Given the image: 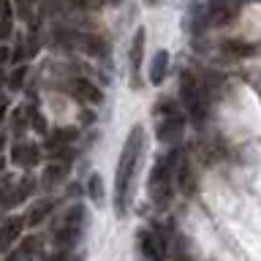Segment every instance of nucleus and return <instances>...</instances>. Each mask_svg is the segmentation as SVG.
Masks as SVG:
<instances>
[{
	"label": "nucleus",
	"mask_w": 261,
	"mask_h": 261,
	"mask_svg": "<svg viewBox=\"0 0 261 261\" xmlns=\"http://www.w3.org/2000/svg\"><path fill=\"white\" fill-rule=\"evenodd\" d=\"M11 161L22 169H33L41 161V150L36 144H16L14 152H11Z\"/></svg>",
	"instance_id": "9"
},
{
	"label": "nucleus",
	"mask_w": 261,
	"mask_h": 261,
	"mask_svg": "<svg viewBox=\"0 0 261 261\" xmlns=\"http://www.w3.org/2000/svg\"><path fill=\"white\" fill-rule=\"evenodd\" d=\"M11 60V52H8V44H0V65H8Z\"/></svg>",
	"instance_id": "23"
},
{
	"label": "nucleus",
	"mask_w": 261,
	"mask_h": 261,
	"mask_svg": "<svg viewBox=\"0 0 261 261\" xmlns=\"http://www.w3.org/2000/svg\"><path fill=\"white\" fill-rule=\"evenodd\" d=\"M22 82H24V65H19V68L11 73V79H8V87H11V90H22Z\"/></svg>",
	"instance_id": "22"
},
{
	"label": "nucleus",
	"mask_w": 261,
	"mask_h": 261,
	"mask_svg": "<svg viewBox=\"0 0 261 261\" xmlns=\"http://www.w3.org/2000/svg\"><path fill=\"white\" fill-rule=\"evenodd\" d=\"M38 250H41V240H38V237H24L19 248L8 253V261H30Z\"/></svg>",
	"instance_id": "14"
},
{
	"label": "nucleus",
	"mask_w": 261,
	"mask_h": 261,
	"mask_svg": "<svg viewBox=\"0 0 261 261\" xmlns=\"http://www.w3.org/2000/svg\"><path fill=\"white\" fill-rule=\"evenodd\" d=\"M52 207H55L52 199H38V201L30 207L28 215H24V223H28V226H38L44 218H49V212H52Z\"/></svg>",
	"instance_id": "16"
},
{
	"label": "nucleus",
	"mask_w": 261,
	"mask_h": 261,
	"mask_svg": "<svg viewBox=\"0 0 261 261\" xmlns=\"http://www.w3.org/2000/svg\"><path fill=\"white\" fill-rule=\"evenodd\" d=\"M142 147H144V125H134L130 134L125 136V144H122L117 161V177H114V212L120 218L128 212V193L139 169V161H142Z\"/></svg>",
	"instance_id": "1"
},
{
	"label": "nucleus",
	"mask_w": 261,
	"mask_h": 261,
	"mask_svg": "<svg viewBox=\"0 0 261 261\" xmlns=\"http://www.w3.org/2000/svg\"><path fill=\"white\" fill-rule=\"evenodd\" d=\"M144 44H147V33H144V28H136L134 38H130V49H128L130 73H134V76H139V71H142V63H144Z\"/></svg>",
	"instance_id": "8"
},
{
	"label": "nucleus",
	"mask_w": 261,
	"mask_h": 261,
	"mask_svg": "<svg viewBox=\"0 0 261 261\" xmlns=\"http://www.w3.org/2000/svg\"><path fill=\"white\" fill-rule=\"evenodd\" d=\"M240 11V0H210L207 3V14H210V24L215 28H223V24H231V19Z\"/></svg>",
	"instance_id": "6"
},
{
	"label": "nucleus",
	"mask_w": 261,
	"mask_h": 261,
	"mask_svg": "<svg viewBox=\"0 0 261 261\" xmlns=\"http://www.w3.org/2000/svg\"><path fill=\"white\" fill-rule=\"evenodd\" d=\"M63 174H65V163L49 166V169H46V177H44V185H46V188H49V185H55L57 179H63Z\"/></svg>",
	"instance_id": "21"
},
{
	"label": "nucleus",
	"mask_w": 261,
	"mask_h": 261,
	"mask_svg": "<svg viewBox=\"0 0 261 261\" xmlns=\"http://www.w3.org/2000/svg\"><path fill=\"white\" fill-rule=\"evenodd\" d=\"M76 136H79L76 128H57L55 134H49V139H46V150H63V147L71 144Z\"/></svg>",
	"instance_id": "15"
},
{
	"label": "nucleus",
	"mask_w": 261,
	"mask_h": 261,
	"mask_svg": "<svg viewBox=\"0 0 261 261\" xmlns=\"http://www.w3.org/2000/svg\"><path fill=\"white\" fill-rule=\"evenodd\" d=\"M182 161L179 150L171 147L169 152H163L158 161L152 163V171H150V179H147V191H150V199L155 207H166L169 199H171V191H174V171Z\"/></svg>",
	"instance_id": "2"
},
{
	"label": "nucleus",
	"mask_w": 261,
	"mask_h": 261,
	"mask_svg": "<svg viewBox=\"0 0 261 261\" xmlns=\"http://www.w3.org/2000/svg\"><path fill=\"white\" fill-rule=\"evenodd\" d=\"M76 41H79V46L85 49L87 55H106L103 38H98V36H76Z\"/></svg>",
	"instance_id": "19"
},
{
	"label": "nucleus",
	"mask_w": 261,
	"mask_h": 261,
	"mask_svg": "<svg viewBox=\"0 0 261 261\" xmlns=\"http://www.w3.org/2000/svg\"><path fill=\"white\" fill-rule=\"evenodd\" d=\"M87 196H90V201L95 204V207H103V179H101V174H93L87 179Z\"/></svg>",
	"instance_id": "18"
},
{
	"label": "nucleus",
	"mask_w": 261,
	"mask_h": 261,
	"mask_svg": "<svg viewBox=\"0 0 261 261\" xmlns=\"http://www.w3.org/2000/svg\"><path fill=\"white\" fill-rule=\"evenodd\" d=\"M207 28H210L207 6H191V11H188V30H191L193 36H201Z\"/></svg>",
	"instance_id": "11"
},
{
	"label": "nucleus",
	"mask_w": 261,
	"mask_h": 261,
	"mask_svg": "<svg viewBox=\"0 0 261 261\" xmlns=\"http://www.w3.org/2000/svg\"><path fill=\"white\" fill-rule=\"evenodd\" d=\"M22 228H24V218L22 215H11L0 223V253L11 250L16 240L22 237Z\"/></svg>",
	"instance_id": "7"
},
{
	"label": "nucleus",
	"mask_w": 261,
	"mask_h": 261,
	"mask_svg": "<svg viewBox=\"0 0 261 261\" xmlns=\"http://www.w3.org/2000/svg\"><path fill=\"white\" fill-rule=\"evenodd\" d=\"M155 117H158V125H155V136L158 142L174 144L185 130V112L174 103V98H163V101L155 106Z\"/></svg>",
	"instance_id": "4"
},
{
	"label": "nucleus",
	"mask_w": 261,
	"mask_h": 261,
	"mask_svg": "<svg viewBox=\"0 0 261 261\" xmlns=\"http://www.w3.org/2000/svg\"><path fill=\"white\" fill-rule=\"evenodd\" d=\"M109 3H112V6H117V3H120V0H109Z\"/></svg>",
	"instance_id": "25"
},
{
	"label": "nucleus",
	"mask_w": 261,
	"mask_h": 261,
	"mask_svg": "<svg viewBox=\"0 0 261 261\" xmlns=\"http://www.w3.org/2000/svg\"><path fill=\"white\" fill-rule=\"evenodd\" d=\"M73 95H76L82 103H101L103 101L101 90H95V85H93V82H87V79H76V82H73Z\"/></svg>",
	"instance_id": "12"
},
{
	"label": "nucleus",
	"mask_w": 261,
	"mask_h": 261,
	"mask_svg": "<svg viewBox=\"0 0 261 261\" xmlns=\"http://www.w3.org/2000/svg\"><path fill=\"white\" fill-rule=\"evenodd\" d=\"M166 71H169V52L166 49H158V52L152 55V65H150V82L152 85H161L163 79H166Z\"/></svg>",
	"instance_id": "13"
},
{
	"label": "nucleus",
	"mask_w": 261,
	"mask_h": 261,
	"mask_svg": "<svg viewBox=\"0 0 261 261\" xmlns=\"http://www.w3.org/2000/svg\"><path fill=\"white\" fill-rule=\"evenodd\" d=\"M85 223H87V212H85V204H73V207L63 215V223L57 226L55 231V242H57V250H73L85 234Z\"/></svg>",
	"instance_id": "5"
},
{
	"label": "nucleus",
	"mask_w": 261,
	"mask_h": 261,
	"mask_svg": "<svg viewBox=\"0 0 261 261\" xmlns=\"http://www.w3.org/2000/svg\"><path fill=\"white\" fill-rule=\"evenodd\" d=\"M0 38H8V33H11V22H14V6L11 0H0Z\"/></svg>",
	"instance_id": "20"
},
{
	"label": "nucleus",
	"mask_w": 261,
	"mask_h": 261,
	"mask_svg": "<svg viewBox=\"0 0 261 261\" xmlns=\"http://www.w3.org/2000/svg\"><path fill=\"white\" fill-rule=\"evenodd\" d=\"M223 52H228L231 57H253L258 52V44H250V41H223Z\"/></svg>",
	"instance_id": "17"
},
{
	"label": "nucleus",
	"mask_w": 261,
	"mask_h": 261,
	"mask_svg": "<svg viewBox=\"0 0 261 261\" xmlns=\"http://www.w3.org/2000/svg\"><path fill=\"white\" fill-rule=\"evenodd\" d=\"M6 147V134H0V150Z\"/></svg>",
	"instance_id": "24"
},
{
	"label": "nucleus",
	"mask_w": 261,
	"mask_h": 261,
	"mask_svg": "<svg viewBox=\"0 0 261 261\" xmlns=\"http://www.w3.org/2000/svg\"><path fill=\"white\" fill-rule=\"evenodd\" d=\"M147 3H152V0H147Z\"/></svg>",
	"instance_id": "26"
},
{
	"label": "nucleus",
	"mask_w": 261,
	"mask_h": 261,
	"mask_svg": "<svg viewBox=\"0 0 261 261\" xmlns=\"http://www.w3.org/2000/svg\"><path fill=\"white\" fill-rule=\"evenodd\" d=\"M33 188H36V179H33V177H22V182L16 185L11 193H3V204H6V207H16V204H22L33 193Z\"/></svg>",
	"instance_id": "10"
},
{
	"label": "nucleus",
	"mask_w": 261,
	"mask_h": 261,
	"mask_svg": "<svg viewBox=\"0 0 261 261\" xmlns=\"http://www.w3.org/2000/svg\"><path fill=\"white\" fill-rule=\"evenodd\" d=\"M179 101H182V109L193 122L201 125V122L207 120V114H210L207 87H204V82H199L191 71L179 73Z\"/></svg>",
	"instance_id": "3"
}]
</instances>
